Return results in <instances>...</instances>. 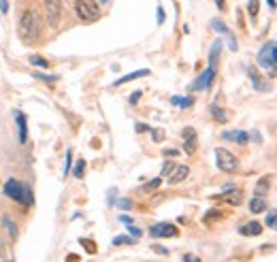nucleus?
Instances as JSON below:
<instances>
[{
  "instance_id": "obj_1",
  "label": "nucleus",
  "mask_w": 277,
  "mask_h": 262,
  "mask_svg": "<svg viewBox=\"0 0 277 262\" xmlns=\"http://www.w3.org/2000/svg\"><path fill=\"white\" fill-rule=\"evenodd\" d=\"M19 34L24 41H36L41 34V17L34 11H26L19 19Z\"/></svg>"
},
{
  "instance_id": "obj_2",
  "label": "nucleus",
  "mask_w": 277,
  "mask_h": 262,
  "mask_svg": "<svg viewBox=\"0 0 277 262\" xmlns=\"http://www.w3.org/2000/svg\"><path fill=\"white\" fill-rule=\"evenodd\" d=\"M4 194H7L11 200H17V202H21V205H26V207H30L32 200H34V199H32L30 188H28V185H24L17 179H9L7 184H4Z\"/></svg>"
},
{
  "instance_id": "obj_3",
  "label": "nucleus",
  "mask_w": 277,
  "mask_h": 262,
  "mask_svg": "<svg viewBox=\"0 0 277 262\" xmlns=\"http://www.w3.org/2000/svg\"><path fill=\"white\" fill-rule=\"evenodd\" d=\"M258 64L269 73H277V41L264 43V47L258 51Z\"/></svg>"
},
{
  "instance_id": "obj_4",
  "label": "nucleus",
  "mask_w": 277,
  "mask_h": 262,
  "mask_svg": "<svg viewBox=\"0 0 277 262\" xmlns=\"http://www.w3.org/2000/svg\"><path fill=\"white\" fill-rule=\"evenodd\" d=\"M215 162H217V169L224 170V173H234L239 169V160L234 158V154H231L224 147L215 149Z\"/></svg>"
},
{
  "instance_id": "obj_5",
  "label": "nucleus",
  "mask_w": 277,
  "mask_h": 262,
  "mask_svg": "<svg viewBox=\"0 0 277 262\" xmlns=\"http://www.w3.org/2000/svg\"><path fill=\"white\" fill-rule=\"evenodd\" d=\"M75 11H77V17H81L83 21H94L98 19V7L90 0H75Z\"/></svg>"
},
{
  "instance_id": "obj_6",
  "label": "nucleus",
  "mask_w": 277,
  "mask_h": 262,
  "mask_svg": "<svg viewBox=\"0 0 277 262\" xmlns=\"http://www.w3.org/2000/svg\"><path fill=\"white\" fill-rule=\"evenodd\" d=\"M45 15L49 26H58L62 17V0H45Z\"/></svg>"
},
{
  "instance_id": "obj_7",
  "label": "nucleus",
  "mask_w": 277,
  "mask_h": 262,
  "mask_svg": "<svg viewBox=\"0 0 277 262\" xmlns=\"http://www.w3.org/2000/svg\"><path fill=\"white\" fill-rule=\"evenodd\" d=\"M213 199L220 200V202H231V205H241L243 192L237 190V188H232V185H226V192H222V194H215Z\"/></svg>"
},
{
  "instance_id": "obj_8",
  "label": "nucleus",
  "mask_w": 277,
  "mask_h": 262,
  "mask_svg": "<svg viewBox=\"0 0 277 262\" xmlns=\"http://www.w3.org/2000/svg\"><path fill=\"white\" fill-rule=\"evenodd\" d=\"M149 232H152V237H177V226H173V224L169 222H160V224H154L152 228H149Z\"/></svg>"
},
{
  "instance_id": "obj_9",
  "label": "nucleus",
  "mask_w": 277,
  "mask_h": 262,
  "mask_svg": "<svg viewBox=\"0 0 277 262\" xmlns=\"http://www.w3.org/2000/svg\"><path fill=\"white\" fill-rule=\"evenodd\" d=\"M181 137H184V149H185V154H194V152H196V145H199L196 130H194L192 126H188V128H184Z\"/></svg>"
},
{
  "instance_id": "obj_10",
  "label": "nucleus",
  "mask_w": 277,
  "mask_h": 262,
  "mask_svg": "<svg viewBox=\"0 0 277 262\" xmlns=\"http://www.w3.org/2000/svg\"><path fill=\"white\" fill-rule=\"evenodd\" d=\"M213 77H215V71H213V68H207V71L202 73L200 77L194 81V85H192V90H194V92H202V90H207V88L211 85Z\"/></svg>"
},
{
  "instance_id": "obj_11",
  "label": "nucleus",
  "mask_w": 277,
  "mask_h": 262,
  "mask_svg": "<svg viewBox=\"0 0 277 262\" xmlns=\"http://www.w3.org/2000/svg\"><path fill=\"white\" fill-rule=\"evenodd\" d=\"M247 75H249V79H252L254 88L258 90V92H269V83H266V79L260 77L258 68H256V66H247Z\"/></svg>"
},
{
  "instance_id": "obj_12",
  "label": "nucleus",
  "mask_w": 277,
  "mask_h": 262,
  "mask_svg": "<svg viewBox=\"0 0 277 262\" xmlns=\"http://www.w3.org/2000/svg\"><path fill=\"white\" fill-rule=\"evenodd\" d=\"M222 137L226 139V141L239 143V145H245V143L249 141V135H247V132H243V130H226Z\"/></svg>"
},
{
  "instance_id": "obj_13",
  "label": "nucleus",
  "mask_w": 277,
  "mask_h": 262,
  "mask_svg": "<svg viewBox=\"0 0 277 262\" xmlns=\"http://www.w3.org/2000/svg\"><path fill=\"white\" fill-rule=\"evenodd\" d=\"M15 122H17V130H19V143H26L28 139V128H26V115L21 111H15Z\"/></svg>"
},
{
  "instance_id": "obj_14",
  "label": "nucleus",
  "mask_w": 277,
  "mask_h": 262,
  "mask_svg": "<svg viewBox=\"0 0 277 262\" xmlns=\"http://www.w3.org/2000/svg\"><path fill=\"white\" fill-rule=\"evenodd\" d=\"M239 232L245 234V237H258V234L262 232V224L260 222H249V224H245V226L239 228Z\"/></svg>"
},
{
  "instance_id": "obj_15",
  "label": "nucleus",
  "mask_w": 277,
  "mask_h": 262,
  "mask_svg": "<svg viewBox=\"0 0 277 262\" xmlns=\"http://www.w3.org/2000/svg\"><path fill=\"white\" fill-rule=\"evenodd\" d=\"M188 173H190V169L188 167H175L173 169V173L169 175V184H179V181H184L185 177H188Z\"/></svg>"
},
{
  "instance_id": "obj_16",
  "label": "nucleus",
  "mask_w": 277,
  "mask_h": 262,
  "mask_svg": "<svg viewBox=\"0 0 277 262\" xmlns=\"http://www.w3.org/2000/svg\"><path fill=\"white\" fill-rule=\"evenodd\" d=\"M147 75H149L147 68H141V71H135V73H128V75H124V77H122V79H117V81H115L113 85H124V83H128V81H135V79L147 77Z\"/></svg>"
},
{
  "instance_id": "obj_17",
  "label": "nucleus",
  "mask_w": 277,
  "mask_h": 262,
  "mask_svg": "<svg viewBox=\"0 0 277 262\" xmlns=\"http://www.w3.org/2000/svg\"><path fill=\"white\" fill-rule=\"evenodd\" d=\"M249 211H252V213H262V211H266V200H264V196H254V199L249 200Z\"/></svg>"
},
{
  "instance_id": "obj_18",
  "label": "nucleus",
  "mask_w": 277,
  "mask_h": 262,
  "mask_svg": "<svg viewBox=\"0 0 277 262\" xmlns=\"http://www.w3.org/2000/svg\"><path fill=\"white\" fill-rule=\"evenodd\" d=\"M220 51H222V41H215L211 47V53H209V68L215 71V64H217V58H220Z\"/></svg>"
},
{
  "instance_id": "obj_19",
  "label": "nucleus",
  "mask_w": 277,
  "mask_h": 262,
  "mask_svg": "<svg viewBox=\"0 0 277 262\" xmlns=\"http://www.w3.org/2000/svg\"><path fill=\"white\" fill-rule=\"evenodd\" d=\"M170 103L175 107H181V109H188V107H192V103H194V98H190V96H173Z\"/></svg>"
},
{
  "instance_id": "obj_20",
  "label": "nucleus",
  "mask_w": 277,
  "mask_h": 262,
  "mask_svg": "<svg viewBox=\"0 0 277 262\" xmlns=\"http://www.w3.org/2000/svg\"><path fill=\"white\" fill-rule=\"evenodd\" d=\"M209 111H211V115L215 117L217 122H222V124H224V122H228V113H226L224 109H220L217 105H211V109H209Z\"/></svg>"
},
{
  "instance_id": "obj_21",
  "label": "nucleus",
  "mask_w": 277,
  "mask_h": 262,
  "mask_svg": "<svg viewBox=\"0 0 277 262\" xmlns=\"http://www.w3.org/2000/svg\"><path fill=\"white\" fill-rule=\"evenodd\" d=\"M269 177H260L258 179V184H256V196H264L266 194V190H269Z\"/></svg>"
},
{
  "instance_id": "obj_22",
  "label": "nucleus",
  "mask_w": 277,
  "mask_h": 262,
  "mask_svg": "<svg viewBox=\"0 0 277 262\" xmlns=\"http://www.w3.org/2000/svg\"><path fill=\"white\" fill-rule=\"evenodd\" d=\"M211 28L215 30V32H220V34H224V36L231 32V30L226 28V24H224V21H220V19H213V21H211Z\"/></svg>"
},
{
  "instance_id": "obj_23",
  "label": "nucleus",
  "mask_w": 277,
  "mask_h": 262,
  "mask_svg": "<svg viewBox=\"0 0 277 262\" xmlns=\"http://www.w3.org/2000/svg\"><path fill=\"white\" fill-rule=\"evenodd\" d=\"M30 64L32 66H39V68H49V62L41 56H30Z\"/></svg>"
},
{
  "instance_id": "obj_24",
  "label": "nucleus",
  "mask_w": 277,
  "mask_h": 262,
  "mask_svg": "<svg viewBox=\"0 0 277 262\" xmlns=\"http://www.w3.org/2000/svg\"><path fill=\"white\" fill-rule=\"evenodd\" d=\"M137 241V239H130V237H128V234H120V237H115L113 239V245H132V243H135Z\"/></svg>"
},
{
  "instance_id": "obj_25",
  "label": "nucleus",
  "mask_w": 277,
  "mask_h": 262,
  "mask_svg": "<svg viewBox=\"0 0 277 262\" xmlns=\"http://www.w3.org/2000/svg\"><path fill=\"white\" fill-rule=\"evenodd\" d=\"M73 173H75V177H77V179H81V177H83V173H85V160H79V162L75 164Z\"/></svg>"
},
{
  "instance_id": "obj_26",
  "label": "nucleus",
  "mask_w": 277,
  "mask_h": 262,
  "mask_svg": "<svg viewBox=\"0 0 277 262\" xmlns=\"http://www.w3.org/2000/svg\"><path fill=\"white\" fill-rule=\"evenodd\" d=\"M34 77H36V79H41V81H47V83H56V81H58V77H56V75H43V73H34Z\"/></svg>"
},
{
  "instance_id": "obj_27",
  "label": "nucleus",
  "mask_w": 277,
  "mask_h": 262,
  "mask_svg": "<svg viewBox=\"0 0 277 262\" xmlns=\"http://www.w3.org/2000/svg\"><path fill=\"white\" fill-rule=\"evenodd\" d=\"M160 184H162V179H160V177H158V179H152V181H147V184L143 185V190H145V192H152V190H156Z\"/></svg>"
},
{
  "instance_id": "obj_28",
  "label": "nucleus",
  "mask_w": 277,
  "mask_h": 262,
  "mask_svg": "<svg viewBox=\"0 0 277 262\" xmlns=\"http://www.w3.org/2000/svg\"><path fill=\"white\" fill-rule=\"evenodd\" d=\"M266 226L269 228H277V211H271L266 216Z\"/></svg>"
},
{
  "instance_id": "obj_29",
  "label": "nucleus",
  "mask_w": 277,
  "mask_h": 262,
  "mask_svg": "<svg viewBox=\"0 0 277 262\" xmlns=\"http://www.w3.org/2000/svg\"><path fill=\"white\" fill-rule=\"evenodd\" d=\"M247 11H249V15H252V17H256V15H258V0H249Z\"/></svg>"
},
{
  "instance_id": "obj_30",
  "label": "nucleus",
  "mask_w": 277,
  "mask_h": 262,
  "mask_svg": "<svg viewBox=\"0 0 277 262\" xmlns=\"http://www.w3.org/2000/svg\"><path fill=\"white\" fill-rule=\"evenodd\" d=\"M173 169H175L173 162H164V167H162V177H169V175L173 173Z\"/></svg>"
},
{
  "instance_id": "obj_31",
  "label": "nucleus",
  "mask_w": 277,
  "mask_h": 262,
  "mask_svg": "<svg viewBox=\"0 0 277 262\" xmlns=\"http://www.w3.org/2000/svg\"><path fill=\"white\" fill-rule=\"evenodd\" d=\"M71 160H73V152H66V164H64V175H68V170H71Z\"/></svg>"
},
{
  "instance_id": "obj_32",
  "label": "nucleus",
  "mask_w": 277,
  "mask_h": 262,
  "mask_svg": "<svg viewBox=\"0 0 277 262\" xmlns=\"http://www.w3.org/2000/svg\"><path fill=\"white\" fill-rule=\"evenodd\" d=\"M226 39H228V45H231V49H232V51H237V41H234V36L231 34V32L226 34Z\"/></svg>"
},
{
  "instance_id": "obj_33",
  "label": "nucleus",
  "mask_w": 277,
  "mask_h": 262,
  "mask_svg": "<svg viewBox=\"0 0 277 262\" xmlns=\"http://www.w3.org/2000/svg\"><path fill=\"white\" fill-rule=\"evenodd\" d=\"M154 252H156V254H162V256H169V249L167 247H162V245H154Z\"/></svg>"
},
{
  "instance_id": "obj_34",
  "label": "nucleus",
  "mask_w": 277,
  "mask_h": 262,
  "mask_svg": "<svg viewBox=\"0 0 277 262\" xmlns=\"http://www.w3.org/2000/svg\"><path fill=\"white\" fill-rule=\"evenodd\" d=\"M117 207H122V209H130V200H128V199H122V200H117Z\"/></svg>"
},
{
  "instance_id": "obj_35",
  "label": "nucleus",
  "mask_w": 277,
  "mask_h": 262,
  "mask_svg": "<svg viewBox=\"0 0 277 262\" xmlns=\"http://www.w3.org/2000/svg\"><path fill=\"white\" fill-rule=\"evenodd\" d=\"M164 156H167V158H175V156H179V152H177V149H164Z\"/></svg>"
},
{
  "instance_id": "obj_36",
  "label": "nucleus",
  "mask_w": 277,
  "mask_h": 262,
  "mask_svg": "<svg viewBox=\"0 0 277 262\" xmlns=\"http://www.w3.org/2000/svg\"><path fill=\"white\" fill-rule=\"evenodd\" d=\"M149 132L154 135V141H162V139H164V135L160 130H149Z\"/></svg>"
},
{
  "instance_id": "obj_37",
  "label": "nucleus",
  "mask_w": 277,
  "mask_h": 262,
  "mask_svg": "<svg viewBox=\"0 0 277 262\" xmlns=\"http://www.w3.org/2000/svg\"><path fill=\"white\" fill-rule=\"evenodd\" d=\"M184 262H200V258H196V256H192V254H185Z\"/></svg>"
},
{
  "instance_id": "obj_38",
  "label": "nucleus",
  "mask_w": 277,
  "mask_h": 262,
  "mask_svg": "<svg viewBox=\"0 0 277 262\" xmlns=\"http://www.w3.org/2000/svg\"><path fill=\"white\" fill-rule=\"evenodd\" d=\"M128 231H130L132 237H141V231H138V228H135V226H132V224H130V226H128Z\"/></svg>"
},
{
  "instance_id": "obj_39",
  "label": "nucleus",
  "mask_w": 277,
  "mask_h": 262,
  "mask_svg": "<svg viewBox=\"0 0 277 262\" xmlns=\"http://www.w3.org/2000/svg\"><path fill=\"white\" fill-rule=\"evenodd\" d=\"M211 217H220V211H209V213L205 216V222H209Z\"/></svg>"
},
{
  "instance_id": "obj_40",
  "label": "nucleus",
  "mask_w": 277,
  "mask_h": 262,
  "mask_svg": "<svg viewBox=\"0 0 277 262\" xmlns=\"http://www.w3.org/2000/svg\"><path fill=\"white\" fill-rule=\"evenodd\" d=\"M158 24H164V9L158 7Z\"/></svg>"
},
{
  "instance_id": "obj_41",
  "label": "nucleus",
  "mask_w": 277,
  "mask_h": 262,
  "mask_svg": "<svg viewBox=\"0 0 277 262\" xmlns=\"http://www.w3.org/2000/svg\"><path fill=\"white\" fill-rule=\"evenodd\" d=\"M138 98H141V92H135V94L130 96V105H137V100H138Z\"/></svg>"
},
{
  "instance_id": "obj_42",
  "label": "nucleus",
  "mask_w": 277,
  "mask_h": 262,
  "mask_svg": "<svg viewBox=\"0 0 277 262\" xmlns=\"http://www.w3.org/2000/svg\"><path fill=\"white\" fill-rule=\"evenodd\" d=\"M0 11H2V13H7V11H9V4H7V0H0Z\"/></svg>"
},
{
  "instance_id": "obj_43",
  "label": "nucleus",
  "mask_w": 277,
  "mask_h": 262,
  "mask_svg": "<svg viewBox=\"0 0 277 262\" xmlns=\"http://www.w3.org/2000/svg\"><path fill=\"white\" fill-rule=\"evenodd\" d=\"M147 130H152L149 126H143V124H137V132H147Z\"/></svg>"
},
{
  "instance_id": "obj_44",
  "label": "nucleus",
  "mask_w": 277,
  "mask_h": 262,
  "mask_svg": "<svg viewBox=\"0 0 277 262\" xmlns=\"http://www.w3.org/2000/svg\"><path fill=\"white\" fill-rule=\"evenodd\" d=\"M120 222H122V224H126V226H130V224H132V220H130L128 216H122V217H120Z\"/></svg>"
},
{
  "instance_id": "obj_45",
  "label": "nucleus",
  "mask_w": 277,
  "mask_h": 262,
  "mask_svg": "<svg viewBox=\"0 0 277 262\" xmlns=\"http://www.w3.org/2000/svg\"><path fill=\"white\" fill-rule=\"evenodd\" d=\"M215 4H217V9H220V11L226 9V4H224V0H215Z\"/></svg>"
},
{
  "instance_id": "obj_46",
  "label": "nucleus",
  "mask_w": 277,
  "mask_h": 262,
  "mask_svg": "<svg viewBox=\"0 0 277 262\" xmlns=\"http://www.w3.org/2000/svg\"><path fill=\"white\" fill-rule=\"evenodd\" d=\"M266 2H269V7H271V9H275V0H266Z\"/></svg>"
},
{
  "instance_id": "obj_47",
  "label": "nucleus",
  "mask_w": 277,
  "mask_h": 262,
  "mask_svg": "<svg viewBox=\"0 0 277 262\" xmlns=\"http://www.w3.org/2000/svg\"><path fill=\"white\" fill-rule=\"evenodd\" d=\"M100 2H107V0H100Z\"/></svg>"
}]
</instances>
